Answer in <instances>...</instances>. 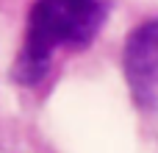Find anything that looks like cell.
I'll list each match as a JSON object with an SVG mask.
<instances>
[{"label": "cell", "instance_id": "obj_1", "mask_svg": "<svg viewBox=\"0 0 158 153\" xmlns=\"http://www.w3.org/2000/svg\"><path fill=\"white\" fill-rule=\"evenodd\" d=\"M106 20L103 0H36L25 42L14 64V81L33 86L50 70V59L58 47H83L94 39Z\"/></svg>", "mask_w": 158, "mask_h": 153}, {"label": "cell", "instance_id": "obj_2", "mask_svg": "<svg viewBox=\"0 0 158 153\" xmlns=\"http://www.w3.org/2000/svg\"><path fill=\"white\" fill-rule=\"evenodd\" d=\"M122 61L136 106L158 117V20L139 25L128 36Z\"/></svg>", "mask_w": 158, "mask_h": 153}]
</instances>
